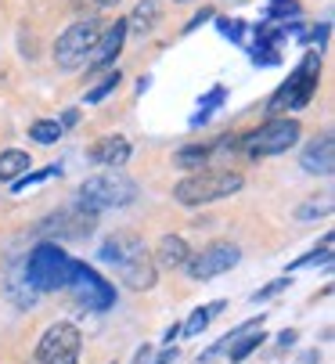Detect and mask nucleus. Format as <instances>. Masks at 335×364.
I'll use <instances>...</instances> for the list:
<instances>
[{
  "label": "nucleus",
  "mask_w": 335,
  "mask_h": 364,
  "mask_svg": "<svg viewBox=\"0 0 335 364\" xmlns=\"http://www.w3.org/2000/svg\"><path fill=\"white\" fill-rule=\"evenodd\" d=\"M73 267H76V259L58 242H40L26 259V282L40 292H58L69 285Z\"/></svg>",
  "instance_id": "nucleus-4"
},
{
  "label": "nucleus",
  "mask_w": 335,
  "mask_h": 364,
  "mask_svg": "<svg viewBox=\"0 0 335 364\" xmlns=\"http://www.w3.org/2000/svg\"><path fill=\"white\" fill-rule=\"evenodd\" d=\"M277 343H282V346H292V343H296V332H292V328H285L282 336H277Z\"/></svg>",
  "instance_id": "nucleus-31"
},
{
  "label": "nucleus",
  "mask_w": 335,
  "mask_h": 364,
  "mask_svg": "<svg viewBox=\"0 0 335 364\" xmlns=\"http://www.w3.org/2000/svg\"><path fill=\"white\" fill-rule=\"evenodd\" d=\"M317 80H321V50H307L303 62L296 65V73L270 94L267 112L270 116H282V112L307 109L310 101H314V94H317Z\"/></svg>",
  "instance_id": "nucleus-2"
},
{
  "label": "nucleus",
  "mask_w": 335,
  "mask_h": 364,
  "mask_svg": "<svg viewBox=\"0 0 335 364\" xmlns=\"http://www.w3.org/2000/svg\"><path fill=\"white\" fill-rule=\"evenodd\" d=\"M87 159L97 163V166H108V170H119L130 159V141L123 134H108V137H101L87 148Z\"/></svg>",
  "instance_id": "nucleus-12"
},
{
  "label": "nucleus",
  "mask_w": 335,
  "mask_h": 364,
  "mask_svg": "<svg viewBox=\"0 0 335 364\" xmlns=\"http://www.w3.org/2000/svg\"><path fill=\"white\" fill-rule=\"evenodd\" d=\"M223 97H228V90H223V87H213V90H209V97H206V101H202V105H198V112L191 116V127H198V123H206V119L213 116V109L220 105V101H223Z\"/></svg>",
  "instance_id": "nucleus-22"
},
{
  "label": "nucleus",
  "mask_w": 335,
  "mask_h": 364,
  "mask_svg": "<svg viewBox=\"0 0 335 364\" xmlns=\"http://www.w3.org/2000/svg\"><path fill=\"white\" fill-rule=\"evenodd\" d=\"M303 127L289 116H270L267 123H260L256 130L238 137V148L249 155V159H267V155H282L299 141Z\"/></svg>",
  "instance_id": "nucleus-6"
},
{
  "label": "nucleus",
  "mask_w": 335,
  "mask_h": 364,
  "mask_svg": "<svg viewBox=\"0 0 335 364\" xmlns=\"http://www.w3.org/2000/svg\"><path fill=\"white\" fill-rule=\"evenodd\" d=\"M282 289H289V278H277V282H270V285H267V289H260L252 299H256V303H260V299H270V296H277Z\"/></svg>",
  "instance_id": "nucleus-27"
},
{
  "label": "nucleus",
  "mask_w": 335,
  "mask_h": 364,
  "mask_svg": "<svg viewBox=\"0 0 335 364\" xmlns=\"http://www.w3.org/2000/svg\"><path fill=\"white\" fill-rule=\"evenodd\" d=\"M54 177H62V166L54 163V166H47V170H36V173H22L18 181H11V191L18 195V191H26V188H36V184H47V181H54Z\"/></svg>",
  "instance_id": "nucleus-20"
},
{
  "label": "nucleus",
  "mask_w": 335,
  "mask_h": 364,
  "mask_svg": "<svg viewBox=\"0 0 335 364\" xmlns=\"http://www.w3.org/2000/svg\"><path fill=\"white\" fill-rule=\"evenodd\" d=\"M310 40H314V43H317V50H321V43L328 40V26H317V29L310 33Z\"/></svg>",
  "instance_id": "nucleus-29"
},
{
  "label": "nucleus",
  "mask_w": 335,
  "mask_h": 364,
  "mask_svg": "<svg viewBox=\"0 0 335 364\" xmlns=\"http://www.w3.org/2000/svg\"><path fill=\"white\" fill-rule=\"evenodd\" d=\"M238 259H242V249L235 242H209L206 249H198L184 259V271L191 282H209V278H220L231 267H238Z\"/></svg>",
  "instance_id": "nucleus-8"
},
{
  "label": "nucleus",
  "mask_w": 335,
  "mask_h": 364,
  "mask_svg": "<svg viewBox=\"0 0 335 364\" xmlns=\"http://www.w3.org/2000/svg\"><path fill=\"white\" fill-rule=\"evenodd\" d=\"M97 36H101V22L97 18H80V22H73L62 36H58V43H54V65L58 69H83L87 65V58H90V50H94V43H97Z\"/></svg>",
  "instance_id": "nucleus-7"
},
{
  "label": "nucleus",
  "mask_w": 335,
  "mask_h": 364,
  "mask_svg": "<svg viewBox=\"0 0 335 364\" xmlns=\"http://www.w3.org/2000/svg\"><path fill=\"white\" fill-rule=\"evenodd\" d=\"M83 350V336L73 321L50 325L36 343V364H76Z\"/></svg>",
  "instance_id": "nucleus-9"
},
{
  "label": "nucleus",
  "mask_w": 335,
  "mask_h": 364,
  "mask_svg": "<svg viewBox=\"0 0 335 364\" xmlns=\"http://www.w3.org/2000/svg\"><path fill=\"white\" fill-rule=\"evenodd\" d=\"M174 357H177V350H166V353H162V357H159V360H155V364H170V360H174Z\"/></svg>",
  "instance_id": "nucleus-32"
},
{
  "label": "nucleus",
  "mask_w": 335,
  "mask_h": 364,
  "mask_svg": "<svg viewBox=\"0 0 335 364\" xmlns=\"http://www.w3.org/2000/svg\"><path fill=\"white\" fill-rule=\"evenodd\" d=\"M177 4H191V0H177Z\"/></svg>",
  "instance_id": "nucleus-35"
},
{
  "label": "nucleus",
  "mask_w": 335,
  "mask_h": 364,
  "mask_svg": "<svg viewBox=\"0 0 335 364\" xmlns=\"http://www.w3.org/2000/svg\"><path fill=\"white\" fill-rule=\"evenodd\" d=\"M289 15H299V4H296V0H274L270 11H267V18H289Z\"/></svg>",
  "instance_id": "nucleus-25"
},
{
  "label": "nucleus",
  "mask_w": 335,
  "mask_h": 364,
  "mask_svg": "<svg viewBox=\"0 0 335 364\" xmlns=\"http://www.w3.org/2000/svg\"><path fill=\"white\" fill-rule=\"evenodd\" d=\"M245 188V177L238 170H195L174 188V198L181 205H209L220 198H231Z\"/></svg>",
  "instance_id": "nucleus-3"
},
{
  "label": "nucleus",
  "mask_w": 335,
  "mask_h": 364,
  "mask_svg": "<svg viewBox=\"0 0 335 364\" xmlns=\"http://www.w3.org/2000/svg\"><path fill=\"white\" fill-rule=\"evenodd\" d=\"M94 4H97V8H116L119 0H94Z\"/></svg>",
  "instance_id": "nucleus-34"
},
{
  "label": "nucleus",
  "mask_w": 335,
  "mask_h": 364,
  "mask_svg": "<svg viewBox=\"0 0 335 364\" xmlns=\"http://www.w3.org/2000/svg\"><path fill=\"white\" fill-rule=\"evenodd\" d=\"M159 15H162V0H137V8H134V15L127 18V33L148 36V33L155 29Z\"/></svg>",
  "instance_id": "nucleus-15"
},
{
  "label": "nucleus",
  "mask_w": 335,
  "mask_h": 364,
  "mask_svg": "<svg viewBox=\"0 0 335 364\" xmlns=\"http://www.w3.org/2000/svg\"><path fill=\"white\" fill-rule=\"evenodd\" d=\"M206 18H213V8H202V11H198V15H195V18H191V22L184 26V33H191V29H198V26H202Z\"/></svg>",
  "instance_id": "nucleus-28"
},
{
  "label": "nucleus",
  "mask_w": 335,
  "mask_h": 364,
  "mask_svg": "<svg viewBox=\"0 0 335 364\" xmlns=\"http://www.w3.org/2000/svg\"><path fill=\"white\" fill-rule=\"evenodd\" d=\"M209 155H213V148H206V144H188V148H181V151L174 155V163H177L181 170H202V166L209 163Z\"/></svg>",
  "instance_id": "nucleus-18"
},
{
  "label": "nucleus",
  "mask_w": 335,
  "mask_h": 364,
  "mask_svg": "<svg viewBox=\"0 0 335 364\" xmlns=\"http://www.w3.org/2000/svg\"><path fill=\"white\" fill-rule=\"evenodd\" d=\"M29 166H33V163H29V155H26L22 148H8V151H0V184L18 181Z\"/></svg>",
  "instance_id": "nucleus-16"
},
{
  "label": "nucleus",
  "mask_w": 335,
  "mask_h": 364,
  "mask_svg": "<svg viewBox=\"0 0 335 364\" xmlns=\"http://www.w3.org/2000/svg\"><path fill=\"white\" fill-rule=\"evenodd\" d=\"M134 198H137V184L123 170H105L80 184V210H90V213L119 210V205H130Z\"/></svg>",
  "instance_id": "nucleus-5"
},
{
  "label": "nucleus",
  "mask_w": 335,
  "mask_h": 364,
  "mask_svg": "<svg viewBox=\"0 0 335 364\" xmlns=\"http://www.w3.org/2000/svg\"><path fill=\"white\" fill-rule=\"evenodd\" d=\"M123 43H127V18H116V26H108V29L97 36L90 58H87V69L97 73V69L116 65V58L123 55Z\"/></svg>",
  "instance_id": "nucleus-11"
},
{
  "label": "nucleus",
  "mask_w": 335,
  "mask_h": 364,
  "mask_svg": "<svg viewBox=\"0 0 335 364\" xmlns=\"http://www.w3.org/2000/svg\"><path fill=\"white\" fill-rule=\"evenodd\" d=\"M76 123H80V112H76V109H69V112L62 116V130H65V127H76Z\"/></svg>",
  "instance_id": "nucleus-30"
},
{
  "label": "nucleus",
  "mask_w": 335,
  "mask_h": 364,
  "mask_svg": "<svg viewBox=\"0 0 335 364\" xmlns=\"http://www.w3.org/2000/svg\"><path fill=\"white\" fill-rule=\"evenodd\" d=\"M328 213H331V195H324L321 202H317V198H314V202H307L296 217H299V220H310V217H328Z\"/></svg>",
  "instance_id": "nucleus-24"
},
{
  "label": "nucleus",
  "mask_w": 335,
  "mask_h": 364,
  "mask_svg": "<svg viewBox=\"0 0 335 364\" xmlns=\"http://www.w3.org/2000/svg\"><path fill=\"white\" fill-rule=\"evenodd\" d=\"M191 256V249H188V242L181 238V235H162L159 238V245H155V267H166V271H177V267H184V259Z\"/></svg>",
  "instance_id": "nucleus-14"
},
{
  "label": "nucleus",
  "mask_w": 335,
  "mask_h": 364,
  "mask_svg": "<svg viewBox=\"0 0 335 364\" xmlns=\"http://www.w3.org/2000/svg\"><path fill=\"white\" fill-rule=\"evenodd\" d=\"M119 80H123V73H119V69L105 73V76H101V80H97V83H94L90 90H87V97H83V101H87V105H97V101H105V97H108L112 90L119 87Z\"/></svg>",
  "instance_id": "nucleus-19"
},
{
  "label": "nucleus",
  "mask_w": 335,
  "mask_h": 364,
  "mask_svg": "<svg viewBox=\"0 0 335 364\" xmlns=\"http://www.w3.org/2000/svg\"><path fill=\"white\" fill-rule=\"evenodd\" d=\"M29 137L36 141V144H54L62 137V123L58 119H36L33 127H29Z\"/></svg>",
  "instance_id": "nucleus-21"
},
{
  "label": "nucleus",
  "mask_w": 335,
  "mask_h": 364,
  "mask_svg": "<svg viewBox=\"0 0 335 364\" xmlns=\"http://www.w3.org/2000/svg\"><path fill=\"white\" fill-rule=\"evenodd\" d=\"M181 336V325H170V332H166V343H174Z\"/></svg>",
  "instance_id": "nucleus-33"
},
{
  "label": "nucleus",
  "mask_w": 335,
  "mask_h": 364,
  "mask_svg": "<svg viewBox=\"0 0 335 364\" xmlns=\"http://www.w3.org/2000/svg\"><path fill=\"white\" fill-rule=\"evenodd\" d=\"M328 259H331V235L321 242V249H314L310 256L296 259V264H292V271H299V267H310V264H328Z\"/></svg>",
  "instance_id": "nucleus-23"
},
{
  "label": "nucleus",
  "mask_w": 335,
  "mask_h": 364,
  "mask_svg": "<svg viewBox=\"0 0 335 364\" xmlns=\"http://www.w3.org/2000/svg\"><path fill=\"white\" fill-rule=\"evenodd\" d=\"M220 310H223V299H216V303H206V306H198L195 314H191V318H188V321L181 325V332H184V336H191V339H195V336H202V332H206V325H209V321H213V318L220 314Z\"/></svg>",
  "instance_id": "nucleus-17"
},
{
  "label": "nucleus",
  "mask_w": 335,
  "mask_h": 364,
  "mask_svg": "<svg viewBox=\"0 0 335 364\" xmlns=\"http://www.w3.org/2000/svg\"><path fill=\"white\" fill-rule=\"evenodd\" d=\"M97 256H101V264H112V267H116V274H119L130 289L144 292V289H151V285H155L159 267H155L151 252L144 249V242H141L137 235L119 231V235L105 238V245H101V252H97Z\"/></svg>",
  "instance_id": "nucleus-1"
},
{
  "label": "nucleus",
  "mask_w": 335,
  "mask_h": 364,
  "mask_svg": "<svg viewBox=\"0 0 335 364\" xmlns=\"http://www.w3.org/2000/svg\"><path fill=\"white\" fill-rule=\"evenodd\" d=\"M69 292H73V299L80 303V306H87V310H108L112 303H116V289H112L94 267H87V264H76L73 267V278H69V285H65Z\"/></svg>",
  "instance_id": "nucleus-10"
},
{
  "label": "nucleus",
  "mask_w": 335,
  "mask_h": 364,
  "mask_svg": "<svg viewBox=\"0 0 335 364\" xmlns=\"http://www.w3.org/2000/svg\"><path fill=\"white\" fill-rule=\"evenodd\" d=\"M303 170L307 173H317V177H328L331 173V166H335V141H331V134H321L317 141H310L307 148H303Z\"/></svg>",
  "instance_id": "nucleus-13"
},
{
  "label": "nucleus",
  "mask_w": 335,
  "mask_h": 364,
  "mask_svg": "<svg viewBox=\"0 0 335 364\" xmlns=\"http://www.w3.org/2000/svg\"><path fill=\"white\" fill-rule=\"evenodd\" d=\"M216 26H220L223 36H231V40H242V36H245V22H242V18H220Z\"/></svg>",
  "instance_id": "nucleus-26"
}]
</instances>
